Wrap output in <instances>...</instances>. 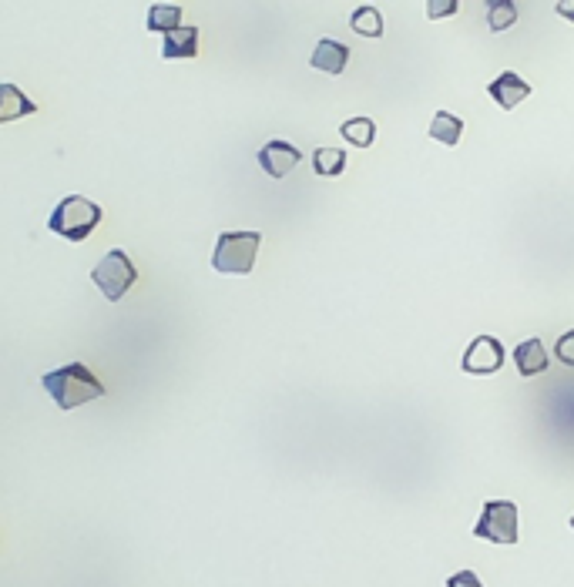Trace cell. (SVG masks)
I'll list each match as a JSON object with an SVG mask.
<instances>
[{
  "mask_svg": "<svg viewBox=\"0 0 574 587\" xmlns=\"http://www.w3.org/2000/svg\"><path fill=\"white\" fill-rule=\"evenodd\" d=\"M44 390L51 393V400L61 406V410H78V406L98 400L105 396V383L91 373L84 363H71L61 369H51L44 373Z\"/></svg>",
  "mask_w": 574,
  "mask_h": 587,
  "instance_id": "cell-1",
  "label": "cell"
},
{
  "mask_svg": "<svg viewBox=\"0 0 574 587\" xmlns=\"http://www.w3.org/2000/svg\"><path fill=\"white\" fill-rule=\"evenodd\" d=\"M101 219H105V212H101V208L94 205L91 198L68 195L51 212V219H47V229H51L54 235H61V239H68V242H84L101 225Z\"/></svg>",
  "mask_w": 574,
  "mask_h": 587,
  "instance_id": "cell-2",
  "label": "cell"
},
{
  "mask_svg": "<svg viewBox=\"0 0 574 587\" xmlns=\"http://www.w3.org/2000/svg\"><path fill=\"white\" fill-rule=\"evenodd\" d=\"M262 235L259 232H222L212 252V269L222 276H249L256 265Z\"/></svg>",
  "mask_w": 574,
  "mask_h": 587,
  "instance_id": "cell-3",
  "label": "cell"
},
{
  "mask_svg": "<svg viewBox=\"0 0 574 587\" xmlns=\"http://www.w3.org/2000/svg\"><path fill=\"white\" fill-rule=\"evenodd\" d=\"M91 279H94V286L101 289V296H105L108 302H121V296H125V292L138 282V269L131 265V259L125 252L115 249V252H108L98 265H94Z\"/></svg>",
  "mask_w": 574,
  "mask_h": 587,
  "instance_id": "cell-4",
  "label": "cell"
},
{
  "mask_svg": "<svg viewBox=\"0 0 574 587\" xmlns=\"http://www.w3.org/2000/svg\"><path fill=\"white\" fill-rule=\"evenodd\" d=\"M474 537L491 544H517V504L511 500H487L484 514L477 520Z\"/></svg>",
  "mask_w": 574,
  "mask_h": 587,
  "instance_id": "cell-5",
  "label": "cell"
},
{
  "mask_svg": "<svg viewBox=\"0 0 574 587\" xmlns=\"http://www.w3.org/2000/svg\"><path fill=\"white\" fill-rule=\"evenodd\" d=\"M504 346L497 343L494 336H477L474 343L467 346V353H464V373L470 376H494L497 369L504 366Z\"/></svg>",
  "mask_w": 574,
  "mask_h": 587,
  "instance_id": "cell-6",
  "label": "cell"
},
{
  "mask_svg": "<svg viewBox=\"0 0 574 587\" xmlns=\"http://www.w3.org/2000/svg\"><path fill=\"white\" fill-rule=\"evenodd\" d=\"M299 158H303L299 148L289 145V141H269V145L259 148V165L269 178H286L299 165Z\"/></svg>",
  "mask_w": 574,
  "mask_h": 587,
  "instance_id": "cell-7",
  "label": "cell"
},
{
  "mask_svg": "<svg viewBox=\"0 0 574 587\" xmlns=\"http://www.w3.org/2000/svg\"><path fill=\"white\" fill-rule=\"evenodd\" d=\"M487 94L501 104L504 111H514L517 104H521L524 98L531 94V84L521 78V74H514V71H504L501 78H494L491 81V88H487Z\"/></svg>",
  "mask_w": 574,
  "mask_h": 587,
  "instance_id": "cell-8",
  "label": "cell"
},
{
  "mask_svg": "<svg viewBox=\"0 0 574 587\" xmlns=\"http://www.w3.org/2000/svg\"><path fill=\"white\" fill-rule=\"evenodd\" d=\"M309 64H313L316 71H323V74H343L346 71V64H350V47L340 44V41H319L316 44V51H313V58H309Z\"/></svg>",
  "mask_w": 574,
  "mask_h": 587,
  "instance_id": "cell-9",
  "label": "cell"
},
{
  "mask_svg": "<svg viewBox=\"0 0 574 587\" xmlns=\"http://www.w3.org/2000/svg\"><path fill=\"white\" fill-rule=\"evenodd\" d=\"M162 58L175 61V58H199V27H178V31L165 34L162 41Z\"/></svg>",
  "mask_w": 574,
  "mask_h": 587,
  "instance_id": "cell-10",
  "label": "cell"
},
{
  "mask_svg": "<svg viewBox=\"0 0 574 587\" xmlns=\"http://www.w3.org/2000/svg\"><path fill=\"white\" fill-rule=\"evenodd\" d=\"M514 366L521 376L548 373V353H544L541 339H524V343L514 349Z\"/></svg>",
  "mask_w": 574,
  "mask_h": 587,
  "instance_id": "cell-11",
  "label": "cell"
},
{
  "mask_svg": "<svg viewBox=\"0 0 574 587\" xmlns=\"http://www.w3.org/2000/svg\"><path fill=\"white\" fill-rule=\"evenodd\" d=\"M34 111H37V104L31 98H24L14 84H4V88H0V121H14V118L34 115Z\"/></svg>",
  "mask_w": 574,
  "mask_h": 587,
  "instance_id": "cell-12",
  "label": "cell"
},
{
  "mask_svg": "<svg viewBox=\"0 0 574 587\" xmlns=\"http://www.w3.org/2000/svg\"><path fill=\"white\" fill-rule=\"evenodd\" d=\"M430 138L440 141V145H457L460 138H464V121L457 115H450V111H437L434 121H430Z\"/></svg>",
  "mask_w": 574,
  "mask_h": 587,
  "instance_id": "cell-13",
  "label": "cell"
},
{
  "mask_svg": "<svg viewBox=\"0 0 574 587\" xmlns=\"http://www.w3.org/2000/svg\"><path fill=\"white\" fill-rule=\"evenodd\" d=\"M313 172L319 178H336L346 172V151L343 148H316L313 151Z\"/></svg>",
  "mask_w": 574,
  "mask_h": 587,
  "instance_id": "cell-14",
  "label": "cell"
},
{
  "mask_svg": "<svg viewBox=\"0 0 574 587\" xmlns=\"http://www.w3.org/2000/svg\"><path fill=\"white\" fill-rule=\"evenodd\" d=\"M178 24H182V7L178 4H155L152 11H148V31L172 34L178 31Z\"/></svg>",
  "mask_w": 574,
  "mask_h": 587,
  "instance_id": "cell-15",
  "label": "cell"
},
{
  "mask_svg": "<svg viewBox=\"0 0 574 587\" xmlns=\"http://www.w3.org/2000/svg\"><path fill=\"white\" fill-rule=\"evenodd\" d=\"M340 135L356 148H370L376 141V121L373 118H350V121H343Z\"/></svg>",
  "mask_w": 574,
  "mask_h": 587,
  "instance_id": "cell-16",
  "label": "cell"
},
{
  "mask_svg": "<svg viewBox=\"0 0 574 587\" xmlns=\"http://www.w3.org/2000/svg\"><path fill=\"white\" fill-rule=\"evenodd\" d=\"M517 21V4L514 0H491L487 4V24H491V31L494 34H501L507 31Z\"/></svg>",
  "mask_w": 574,
  "mask_h": 587,
  "instance_id": "cell-17",
  "label": "cell"
},
{
  "mask_svg": "<svg viewBox=\"0 0 574 587\" xmlns=\"http://www.w3.org/2000/svg\"><path fill=\"white\" fill-rule=\"evenodd\" d=\"M350 24L360 37H383V17L376 7H356Z\"/></svg>",
  "mask_w": 574,
  "mask_h": 587,
  "instance_id": "cell-18",
  "label": "cell"
},
{
  "mask_svg": "<svg viewBox=\"0 0 574 587\" xmlns=\"http://www.w3.org/2000/svg\"><path fill=\"white\" fill-rule=\"evenodd\" d=\"M554 356H558L564 366H571V369H574V329L558 339V346H554Z\"/></svg>",
  "mask_w": 574,
  "mask_h": 587,
  "instance_id": "cell-19",
  "label": "cell"
},
{
  "mask_svg": "<svg viewBox=\"0 0 574 587\" xmlns=\"http://www.w3.org/2000/svg\"><path fill=\"white\" fill-rule=\"evenodd\" d=\"M447 587H484V581L474 571H457L454 577H447Z\"/></svg>",
  "mask_w": 574,
  "mask_h": 587,
  "instance_id": "cell-20",
  "label": "cell"
},
{
  "mask_svg": "<svg viewBox=\"0 0 574 587\" xmlns=\"http://www.w3.org/2000/svg\"><path fill=\"white\" fill-rule=\"evenodd\" d=\"M457 0H430L427 4V14L430 17H447V14H457Z\"/></svg>",
  "mask_w": 574,
  "mask_h": 587,
  "instance_id": "cell-21",
  "label": "cell"
},
{
  "mask_svg": "<svg viewBox=\"0 0 574 587\" xmlns=\"http://www.w3.org/2000/svg\"><path fill=\"white\" fill-rule=\"evenodd\" d=\"M554 11H558V14L564 17V21H571V24H574V0H561V4L554 7Z\"/></svg>",
  "mask_w": 574,
  "mask_h": 587,
  "instance_id": "cell-22",
  "label": "cell"
},
{
  "mask_svg": "<svg viewBox=\"0 0 574 587\" xmlns=\"http://www.w3.org/2000/svg\"><path fill=\"white\" fill-rule=\"evenodd\" d=\"M571 527H574V517H571Z\"/></svg>",
  "mask_w": 574,
  "mask_h": 587,
  "instance_id": "cell-23",
  "label": "cell"
}]
</instances>
